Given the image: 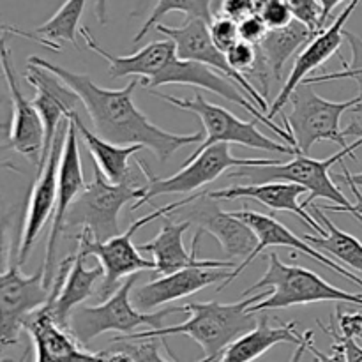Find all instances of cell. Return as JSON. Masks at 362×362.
<instances>
[{"label": "cell", "mask_w": 362, "mask_h": 362, "mask_svg": "<svg viewBox=\"0 0 362 362\" xmlns=\"http://www.w3.org/2000/svg\"><path fill=\"white\" fill-rule=\"evenodd\" d=\"M28 64L45 67L49 73L62 78L83 101L85 112L90 117L95 134L110 144L141 145L154 152L156 158L163 163L179 148L204 141L205 133H168L151 122L133 101L134 90L140 85L136 78L124 88L113 90L95 85L88 74L73 73L37 55L28 57Z\"/></svg>", "instance_id": "1"}, {"label": "cell", "mask_w": 362, "mask_h": 362, "mask_svg": "<svg viewBox=\"0 0 362 362\" xmlns=\"http://www.w3.org/2000/svg\"><path fill=\"white\" fill-rule=\"evenodd\" d=\"M271 296V292L255 293L250 299L239 303L223 304L218 300L211 303H189L186 306H179V313H187L184 324L172 325L163 329H148V331L133 332L127 336H117L110 343L119 341H136V339L166 338V336L186 334L204 350L202 362H218L223 352L232 345L235 339L253 331L258 324V313H251L250 308Z\"/></svg>", "instance_id": "2"}, {"label": "cell", "mask_w": 362, "mask_h": 362, "mask_svg": "<svg viewBox=\"0 0 362 362\" xmlns=\"http://www.w3.org/2000/svg\"><path fill=\"white\" fill-rule=\"evenodd\" d=\"M138 165H140V170H131L129 177L124 182L113 184L92 161L94 175L67 211L66 228L80 226L81 230L90 232V235L99 243L119 235L120 211L129 202L140 200L145 194V187L148 182L147 166L144 163H138Z\"/></svg>", "instance_id": "3"}, {"label": "cell", "mask_w": 362, "mask_h": 362, "mask_svg": "<svg viewBox=\"0 0 362 362\" xmlns=\"http://www.w3.org/2000/svg\"><path fill=\"white\" fill-rule=\"evenodd\" d=\"M271 288L272 293L250 308L251 313H262L267 310H285V308L300 306L313 303H338L362 306V293H350L338 286L331 285L317 272L300 265H286L279 260L276 253L269 255V269L265 274L244 290L243 297L251 296L257 290Z\"/></svg>", "instance_id": "4"}, {"label": "cell", "mask_w": 362, "mask_h": 362, "mask_svg": "<svg viewBox=\"0 0 362 362\" xmlns=\"http://www.w3.org/2000/svg\"><path fill=\"white\" fill-rule=\"evenodd\" d=\"M189 202V198L180 202H173V204L165 205L161 209H156L154 212L147 216H141L140 219L131 223L129 228L124 233L112 237V239L105 240V243H99L94 237L90 235V232L87 230H81L78 235H74L76 240L78 251L83 258L88 257H98L99 264H101L105 276H103V283L99 286L98 293L95 296L105 303L106 299L113 296V293L119 290V283L124 278H129L133 274H140L141 271H154L156 264L154 260H147L140 255L138 247L133 244V235L141 228V226L148 225L154 219L163 218V216L173 214L175 211H179L180 207Z\"/></svg>", "instance_id": "5"}, {"label": "cell", "mask_w": 362, "mask_h": 362, "mask_svg": "<svg viewBox=\"0 0 362 362\" xmlns=\"http://www.w3.org/2000/svg\"><path fill=\"white\" fill-rule=\"evenodd\" d=\"M140 274H133L119 286L115 293L98 306H78L71 313L67 331L74 336L81 346H87L92 339L105 332L133 334L138 327L163 329V320L168 315L179 313V308H165L156 313H141L131 303V293Z\"/></svg>", "instance_id": "6"}, {"label": "cell", "mask_w": 362, "mask_h": 362, "mask_svg": "<svg viewBox=\"0 0 362 362\" xmlns=\"http://www.w3.org/2000/svg\"><path fill=\"white\" fill-rule=\"evenodd\" d=\"M292 113H283L285 131L293 138L297 154L308 156L317 141H334L339 147H349L345 138L350 136V127L341 129L343 113L354 110L362 101V95L349 101H327L313 90L311 85L300 83L288 99Z\"/></svg>", "instance_id": "7"}, {"label": "cell", "mask_w": 362, "mask_h": 362, "mask_svg": "<svg viewBox=\"0 0 362 362\" xmlns=\"http://www.w3.org/2000/svg\"><path fill=\"white\" fill-rule=\"evenodd\" d=\"M148 94L163 99V101L170 103V105L177 106L180 110L193 112L202 120L205 138L200 144V147L189 158H194L202 151L218 144H239L250 148H260V151L297 156L296 148L286 144V141H274L265 136V134H262L257 127V120H253V122L240 120L230 110L214 105V103H209L202 94H197L191 99L175 98V95L165 94V92L159 90H148Z\"/></svg>", "instance_id": "8"}, {"label": "cell", "mask_w": 362, "mask_h": 362, "mask_svg": "<svg viewBox=\"0 0 362 362\" xmlns=\"http://www.w3.org/2000/svg\"><path fill=\"white\" fill-rule=\"evenodd\" d=\"M362 145V136L352 145L339 148L336 154L327 159H315L310 156L297 154L290 163H278L271 166H243L237 168L230 177H251V179H265L269 182H292L303 186L310 191V197L303 202V207L308 209L315 204L317 198H325L334 202V205L349 209L352 202L339 191V187L332 182L329 170L336 163H341L346 156L356 158L354 152Z\"/></svg>", "instance_id": "9"}, {"label": "cell", "mask_w": 362, "mask_h": 362, "mask_svg": "<svg viewBox=\"0 0 362 362\" xmlns=\"http://www.w3.org/2000/svg\"><path fill=\"white\" fill-rule=\"evenodd\" d=\"M278 159H262V158H235L230 152V144H218L205 148L194 158H187L186 165L173 173L172 177H159L148 175L145 194L138 202H134L131 211H136L141 205L151 204L156 197L173 193H191L207 184L214 182L221 173L228 168H243V166H271L278 165Z\"/></svg>", "instance_id": "10"}, {"label": "cell", "mask_w": 362, "mask_h": 362, "mask_svg": "<svg viewBox=\"0 0 362 362\" xmlns=\"http://www.w3.org/2000/svg\"><path fill=\"white\" fill-rule=\"evenodd\" d=\"M52 288L45 285V265L34 274H21L14 262L0 274V346L16 345L28 318L48 303Z\"/></svg>", "instance_id": "11"}, {"label": "cell", "mask_w": 362, "mask_h": 362, "mask_svg": "<svg viewBox=\"0 0 362 362\" xmlns=\"http://www.w3.org/2000/svg\"><path fill=\"white\" fill-rule=\"evenodd\" d=\"M156 32L166 35L175 42L177 57L182 60H194L209 66L211 69L218 71L219 74H225V78L232 80L251 101L255 103L262 113L267 115L269 103L260 92L255 88V85L247 80L244 74L237 73L232 69V66L226 60V55L212 42L211 32H209V23L204 20H186L182 27H168V25L158 23L156 25Z\"/></svg>", "instance_id": "12"}, {"label": "cell", "mask_w": 362, "mask_h": 362, "mask_svg": "<svg viewBox=\"0 0 362 362\" xmlns=\"http://www.w3.org/2000/svg\"><path fill=\"white\" fill-rule=\"evenodd\" d=\"M67 129H69V119L64 120L59 126V129H57L48 159L37 170V179H35L34 186H32L30 197H28L27 214H25L23 233H21L16 257V264L20 267L28 260L39 233L42 232L49 216L55 212L57 191H59V166L60 158H62L64 144H66Z\"/></svg>", "instance_id": "13"}, {"label": "cell", "mask_w": 362, "mask_h": 362, "mask_svg": "<svg viewBox=\"0 0 362 362\" xmlns=\"http://www.w3.org/2000/svg\"><path fill=\"white\" fill-rule=\"evenodd\" d=\"M207 193L209 191H202L189 197V202L172 216H182L184 219L180 221H189L202 232L214 235L228 258L246 260L257 247V235L246 223L232 216V212L223 211L219 200H214Z\"/></svg>", "instance_id": "14"}, {"label": "cell", "mask_w": 362, "mask_h": 362, "mask_svg": "<svg viewBox=\"0 0 362 362\" xmlns=\"http://www.w3.org/2000/svg\"><path fill=\"white\" fill-rule=\"evenodd\" d=\"M232 216H235L237 219L244 221L251 230H253L255 235H257V239H258V244H257V247H255L253 253H251L246 260H243V264L237 265V267L233 269V272H230L228 278H226L225 281L218 286V292H221L223 288H226V286H228L230 283H232L233 279H235L237 276H239L240 272H243L244 269H246L247 265H250L251 262H253L255 258L262 253V251H265L267 247H272V246L290 247V250L300 251V253L308 255V257L313 258L315 262L325 265L327 269L334 271L336 274L343 276V278L349 279V281H352V283H356L357 286H361L362 288V279L359 278V276H356L354 272H349L345 267H341L338 262H334L332 258L325 257L324 253H320L318 250H315V247L310 246V244H308L303 237H297L296 233L288 228V226H285L281 221H278L274 216L262 214V212L250 211V209L233 211Z\"/></svg>", "instance_id": "15"}, {"label": "cell", "mask_w": 362, "mask_h": 362, "mask_svg": "<svg viewBox=\"0 0 362 362\" xmlns=\"http://www.w3.org/2000/svg\"><path fill=\"white\" fill-rule=\"evenodd\" d=\"M9 35L11 34H7V32L0 35V64H2V73L6 78V87L9 90L11 103H13L9 147L16 151L18 154L25 156L35 166H39L42 145H45V127H42V120L35 106L25 98L20 83H18L16 69L13 66V55H11V48L7 46Z\"/></svg>", "instance_id": "16"}, {"label": "cell", "mask_w": 362, "mask_h": 362, "mask_svg": "<svg viewBox=\"0 0 362 362\" xmlns=\"http://www.w3.org/2000/svg\"><path fill=\"white\" fill-rule=\"evenodd\" d=\"M25 80L35 88V98L32 99V105L37 110L42 120V127H45V145H42L41 163L37 166L39 170L48 159L53 138H55L60 124L69 119L73 113H80L78 110H85V106L80 95L62 78L49 73L45 67L28 64L27 71H25Z\"/></svg>", "instance_id": "17"}, {"label": "cell", "mask_w": 362, "mask_h": 362, "mask_svg": "<svg viewBox=\"0 0 362 362\" xmlns=\"http://www.w3.org/2000/svg\"><path fill=\"white\" fill-rule=\"evenodd\" d=\"M85 189L83 170H81L80 147H78V129L73 120L69 119V129H67L66 144H64L62 158L59 166V191H57V205L53 212L52 230H49L48 243H46L45 257V285L52 288L55 279V255L57 244L62 230L66 228L67 211L74 204L81 191Z\"/></svg>", "instance_id": "18"}, {"label": "cell", "mask_w": 362, "mask_h": 362, "mask_svg": "<svg viewBox=\"0 0 362 362\" xmlns=\"http://www.w3.org/2000/svg\"><path fill=\"white\" fill-rule=\"evenodd\" d=\"M170 216V214H168ZM168 216H163V225L158 235L148 243L141 244L138 251H145L154 257L156 269L154 271L161 276L173 274L177 271L189 267H204V269H235L237 265L232 260H200L197 257L198 243H200L204 232L198 230L193 237L191 250L186 251L184 247V233L189 230V221H173Z\"/></svg>", "instance_id": "19"}, {"label": "cell", "mask_w": 362, "mask_h": 362, "mask_svg": "<svg viewBox=\"0 0 362 362\" xmlns=\"http://www.w3.org/2000/svg\"><path fill=\"white\" fill-rule=\"evenodd\" d=\"M359 4L361 0H352L327 28H324L322 32L315 34V37L304 46V49L299 53L296 62H293L292 73L286 78L281 92H279V95L276 98V101L269 106V120L276 119V115L281 112L283 106L288 103L293 90H296L306 78H310V74L313 73L315 69H318L322 64L327 62L334 53H339V46H341L343 39H345V35H343V32H345V23L349 21V18L352 16V13L356 11V7L359 6ZM272 122H274V120H272Z\"/></svg>", "instance_id": "20"}, {"label": "cell", "mask_w": 362, "mask_h": 362, "mask_svg": "<svg viewBox=\"0 0 362 362\" xmlns=\"http://www.w3.org/2000/svg\"><path fill=\"white\" fill-rule=\"evenodd\" d=\"M35 349V362H106L103 352H88L67 329L53 318L48 303L35 311L25 324Z\"/></svg>", "instance_id": "21"}, {"label": "cell", "mask_w": 362, "mask_h": 362, "mask_svg": "<svg viewBox=\"0 0 362 362\" xmlns=\"http://www.w3.org/2000/svg\"><path fill=\"white\" fill-rule=\"evenodd\" d=\"M85 260L87 258L81 257L80 253H73L64 258L57 267L48 304L52 306L57 324L64 329H67L71 313L94 293L95 281L105 276L101 264L87 269Z\"/></svg>", "instance_id": "22"}, {"label": "cell", "mask_w": 362, "mask_h": 362, "mask_svg": "<svg viewBox=\"0 0 362 362\" xmlns=\"http://www.w3.org/2000/svg\"><path fill=\"white\" fill-rule=\"evenodd\" d=\"M78 34L83 37L85 46H87L88 49H92V52L101 55L105 60H108V74L112 80L126 76H136V80L140 81L141 87H147L148 81L168 64V60L177 55L175 42H173L172 39L148 42L147 46H144V48H140L138 52H134L133 55L124 57L112 55L110 52H106V49L95 41L88 27H80Z\"/></svg>", "instance_id": "23"}, {"label": "cell", "mask_w": 362, "mask_h": 362, "mask_svg": "<svg viewBox=\"0 0 362 362\" xmlns=\"http://www.w3.org/2000/svg\"><path fill=\"white\" fill-rule=\"evenodd\" d=\"M230 269L189 267L173 274L148 281L147 285L133 290V300L140 310H154L172 300L184 299L200 292L205 286L223 283L230 274Z\"/></svg>", "instance_id": "24"}, {"label": "cell", "mask_w": 362, "mask_h": 362, "mask_svg": "<svg viewBox=\"0 0 362 362\" xmlns=\"http://www.w3.org/2000/svg\"><path fill=\"white\" fill-rule=\"evenodd\" d=\"M306 187L297 186L292 182H264L255 184V186H230L225 189L209 191V197L214 200H244V198H253L260 202L265 207L272 211H285L296 214L300 221L318 233V237H324L327 230L315 219L311 212H308L299 202V197L306 193Z\"/></svg>", "instance_id": "25"}, {"label": "cell", "mask_w": 362, "mask_h": 362, "mask_svg": "<svg viewBox=\"0 0 362 362\" xmlns=\"http://www.w3.org/2000/svg\"><path fill=\"white\" fill-rule=\"evenodd\" d=\"M296 329V322L279 325V327H271L267 315H260L257 327L235 339L223 352L221 359L218 362H253L279 343H292V345L299 346L303 343L304 334L300 336Z\"/></svg>", "instance_id": "26"}, {"label": "cell", "mask_w": 362, "mask_h": 362, "mask_svg": "<svg viewBox=\"0 0 362 362\" xmlns=\"http://www.w3.org/2000/svg\"><path fill=\"white\" fill-rule=\"evenodd\" d=\"M69 119L76 126L78 134H81V138L85 140V145L92 154V161L99 166L103 175L113 184L124 182L131 173L129 159L144 147L141 145H115L103 140L101 136L87 129L80 113H73Z\"/></svg>", "instance_id": "27"}, {"label": "cell", "mask_w": 362, "mask_h": 362, "mask_svg": "<svg viewBox=\"0 0 362 362\" xmlns=\"http://www.w3.org/2000/svg\"><path fill=\"white\" fill-rule=\"evenodd\" d=\"M308 209H311V214L315 216L318 223L327 230L324 237L318 235H303V239L306 240L310 246H313L315 250H318L320 253H329L332 257V260H338L341 264L349 265L354 271L361 272L362 274V243L357 237L350 235V233L343 232L341 228L334 225L331 219L325 216V211L320 205L313 204Z\"/></svg>", "instance_id": "28"}, {"label": "cell", "mask_w": 362, "mask_h": 362, "mask_svg": "<svg viewBox=\"0 0 362 362\" xmlns=\"http://www.w3.org/2000/svg\"><path fill=\"white\" fill-rule=\"evenodd\" d=\"M315 37V32L299 20H293L283 28H274L269 30L264 41L257 46L267 64L269 71L276 80H281L283 67L286 60L299 52L303 46H306L311 39Z\"/></svg>", "instance_id": "29"}, {"label": "cell", "mask_w": 362, "mask_h": 362, "mask_svg": "<svg viewBox=\"0 0 362 362\" xmlns=\"http://www.w3.org/2000/svg\"><path fill=\"white\" fill-rule=\"evenodd\" d=\"M85 4L87 0H66L60 9L34 32L46 41H69L74 48H78L76 34L80 30V20L85 11Z\"/></svg>", "instance_id": "30"}, {"label": "cell", "mask_w": 362, "mask_h": 362, "mask_svg": "<svg viewBox=\"0 0 362 362\" xmlns=\"http://www.w3.org/2000/svg\"><path fill=\"white\" fill-rule=\"evenodd\" d=\"M211 2L212 0H158L154 11H152L151 16L147 18V21L144 23V27L138 30V34L133 37V42H140L145 35L148 34L151 28H154L159 23L161 18H165L166 14L172 13V11H179V13L186 14V20H204L207 23H211L214 14L211 11Z\"/></svg>", "instance_id": "31"}, {"label": "cell", "mask_w": 362, "mask_h": 362, "mask_svg": "<svg viewBox=\"0 0 362 362\" xmlns=\"http://www.w3.org/2000/svg\"><path fill=\"white\" fill-rule=\"evenodd\" d=\"M345 39L349 41L350 49H352V62H346L341 55V62H343V71L339 73H325V74H318V76H310L303 81L306 85H313V83H324V81H332V80H346V78H352V80L357 81L359 85L361 92L359 95H362V39L359 35H356L354 32L345 30L343 32Z\"/></svg>", "instance_id": "32"}, {"label": "cell", "mask_w": 362, "mask_h": 362, "mask_svg": "<svg viewBox=\"0 0 362 362\" xmlns=\"http://www.w3.org/2000/svg\"><path fill=\"white\" fill-rule=\"evenodd\" d=\"M255 7L269 30L283 28L293 21V14L285 0H255Z\"/></svg>", "instance_id": "33"}, {"label": "cell", "mask_w": 362, "mask_h": 362, "mask_svg": "<svg viewBox=\"0 0 362 362\" xmlns=\"http://www.w3.org/2000/svg\"><path fill=\"white\" fill-rule=\"evenodd\" d=\"M209 32H211V39L223 53L228 52L233 45L240 41L239 37V23L235 20L228 16H218L212 18V21L209 23Z\"/></svg>", "instance_id": "34"}, {"label": "cell", "mask_w": 362, "mask_h": 362, "mask_svg": "<svg viewBox=\"0 0 362 362\" xmlns=\"http://www.w3.org/2000/svg\"><path fill=\"white\" fill-rule=\"evenodd\" d=\"M313 331L304 332V339L299 346H297L296 354H293L292 361L293 362H346L345 354L338 349V346H332L331 356H325L324 352L315 346L313 341Z\"/></svg>", "instance_id": "35"}, {"label": "cell", "mask_w": 362, "mask_h": 362, "mask_svg": "<svg viewBox=\"0 0 362 362\" xmlns=\"http://www.w3.org/2000/svg\"><path fill=\"white\" fill-rule=\"evenodd\" d=\"M112 346L122 350L133 362H170L159 354V345L154 339H136V341L112 343ZM202 362V361H198Z\"/></svg>", "instance_id": "36"}, {"label": "cell", "mask_w": 362, "mask_h": 362, "mask_svg": "<svg viewBox=\"0 0 362 362\" xmlns=\"http://www.w3.org/2000/svg\"><path fill=\"white\" fill-rule=\"evenodd\" d=\"M336 313H338V329L339 334L343 338L350 339H362V313L361 311H345L341 304H338L336 308Z\"/></svg>", "instance_id": "37"}, {"label": "cell", "mask_w": 362, "mask_h": 362, "mask_svg": "<svg viewBox=\"0 0 362 362\" xmlns=\"http://www.w3.org/2000/svg\"><path fill=\"white\" fill-rule=\"evenodd\" d=\"M269 27L265 25V21L262 20V16L258 13L251 14L246 20L239 21V37L240 41H246L250 45L258 46L264 37L267 35Z\"/></svg>", "instance_id": "38"}, {"label": "cell", "mask_w": 362, "mask_h": 362, "mask_svg": "<svg viewBox=\"0 0 362 362\" xmlns=\"http://www.w3.org/2000/svg\"><path fill=\"white\" fill-rule=\"evenodd\" d=\"M255 13H257L255 0H221V9H219V14L232 18V20H235L237 23L246 20L247 16H251V14Z\"/></svg>", "instance_id": "39"}, {"label": "cell", "mask_w": 362, "mask_h": 362, "mask_svg": "<svg viewBox=\"0 0 362 362\" xmlns=\"http://www.w3.org/2000/svg\"><path fill=\"white\" fill-rule=\"evenodd\" d=\"M11 216L0 219V274L11 267V240H9Z\"/></svg>", "instance_id": "40"}, {"label": "cell", "mask_w": 362, "mask_h": 362, "mask_svg": "<svg viewBox=\"0 0 362 362\" xmlns=\"http://www.w3.org/2000/svg\"><path fill=\"white\" fill-rule=\"evenodd\" d=\"M0 32H4V34L7 32V34H11V35H21V37H27V39H30V41L39 42V45L45 46V48L52 49V52H60L59 42L46 41V39L39 37L35 32H23V30H20V28L13 27V25H9V23H0ZM2 76H4V73H2V69H0V78H2Z\"/></svg>", "instance_id": "41"}, {"label": "cell", "mask_w": 362, "mask_h": 362, "mask_svg": "<svg viewBox=\"0 0 362 362\" xmlns=\"http://www.w3.org/2000/svg\"><path fill=\"white\" fill-rule=\"evenodd\" d=\"M350 186V189H352L354 197H356V204L350 205L349 209H343V207H338V205H324V211H331V212H346V214H352L354 218L359 219L362 223V193L359 191V187L356 186V184H350L346 182Z\"/></svg>", "instance_id": "42"}, {"label": "cell", "mask_w": 362, "mask_h": 362, "mask_svg": "<svg viewBox=\"0 0 362 362\" xmlns=\"http://www.w3.org/2000/svg\"><path fill=\"white\" fill-rule=\"evenodd\" d=\"M341 2L343 0H318V4H320L322 7V25L327 23L329 16H331V13L334 11V7Z\"/></svg>", "instance_id": "43"}, {"label": "cell", "mask_w": 362, "mask_h": 362, "mask_svg": "<svg viewBox=\"0 0 362 362\" xmlns=\"http://www.w3.org/2000/svg\"><path fill=\"white\" fill-rule=\"evenodd\" d=\"M341 170H343V173L338 177L339 180H345V182L356 184L357 187H362V172L361 173H350V170L346 168L345 163L343 161H341Z\"/></svg>", "instance_id": "44"}, {"label": "cell", "mask_w": 362, "mask_h": 362, "mask_svg": "<svg viewBox=\"0 0 362 362\" xmlns=\"http://www.w3.org/2000/svg\"><path fill=\"white\" fill-rule=\"evenodd\" d=\"M105 357L106 362H133L129 356L126 352L119 349H113V350H105Z\"/></svg>", "instance_id": "45"}, {"label": "cell", "mask_w": 362, "mask_h": 362, "mask_svg": "<svg viewBox=\"0 0 362 362\" xmlns=\"http://www.w3.org/2000/svg\"><path fill=\"white\" fill-rule=\"evenodd\" d=\"M95 16H98L99 23H108V0H98L95 2Z\"/></svg>", "instance_id": "46"}, {"label": "cell", "mask_w": 362, "mask_h": 362, "mask_svg": "<svg viewBox=\"0 0 362 362\" xmlns=\"http://www.w3.org/2000/svg\"><path fill=\"white\" fill-rule=\"evenodd\" d=\"M0 168H4V170H11V172L20 173V168H18L16 165H13V163H9V161H0Z\"/></svg>", "instance_id": "47"}, {"label": "cell", "mask_w": 362, "mask_h": 362, "mask_svg": "<svg viewBox=\"0 0 362 362\" xmlns=\"http://www.w3.org/2000/svg\"><path fill=\"white\" fill-rule=\"evenodd\" d=\"M27 357H28V349H27V350H25V352H23V354H21L20 361H18V362H25V361H27Z\"/></svg>", "instance_id": "48"}, {"label": "cell", "mask_w": 362, "mask_h": 362, "mask_svg": "<svg viewBox=\"0 0 362 362\" xmlns=\"http://www.w3.org/2000/svg\"><path fill=\"white\" fill-rule=\"evenodd\" d=\"M0 362H13V359H0Z\"/></svg>", "instance_id": "49"}, {"label": "cell", "mask_w": 362, "mask_h": 362, "mask_svg": "<svg viewBox=\"0 0 362 362\" xmlns=\"http://www.w3.org/2000/svg\"><path fill=\"white\" fill-rule=\"evenodd\" d=\"M2 99H4V95H2V92H0V101H2Z\"/></svg>", "instance_id": "50"}, {"label": "cell", "mask_w": 362, "mask_h": 362, "mask_svg": "<svg viewBox=\"0 0 362 362\" xmlns=\"http://www.w3.org/2000/svg\"><path fill=\"white\" fill-rule=\"evenodd\" d=\"M292 362H293V361H292Z\"/></svg>", "instance_id": "51"}]
</instances>
